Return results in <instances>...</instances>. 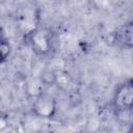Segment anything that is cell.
Instances as JSON below:
<instances>
[{
  "label": "cell",
  "instance_id": "4",
  "mask_svg": "<svg viewBox=\"0 0 133 133\" xmlns=\"http://www.w3.org/2000/svg\"><path fill=\"white\" fill-rule=\"evenodd\" d=\"M17 17L19 28L25 37L38 28V15L34 9L22 8Z\"/></svg>",
  "mask_w": 133,
  "mask_h": 133
},
{
  "label": "cell",
  "instance_id": "8",
  "mask_svg": "<svg viewBox=\"0 0 133 133\" xmlns=\"http://www.w3.org/2000/svg\"><path fill=\"white\" fill-rule=\"evenodd\" d=\"M131 128H132V129H133V126H132V127H131Z\"/></svg>",
  "mask_w": 133,
  "mask_h": 133
},
{
  "label": "cell",
  "instance_id": "6",
  "mask_svg": "<svg viewBox=\"0 0 133 133\" xmlns=\"http://www.w3.org/2000/svg\"><path fill=\"white\" fill-rule=\"evenodd\" d=\"M0 50H1V57H2V62L5 61V59L8 57L9 53H10V46L9 43L7 41H5L4 38H2L1 41V45H0Z\"/></svg>",
  "mask_w": 133,
  "mask_h": 133
},
{
  "label": "cell",
  "instance_id": "2",
  "mask_svg": "<svg viewBox=\"0 0 133 133\" xmlns=\"http://www.w3.org/2000/svg\"><path fill=\"white\" fill-rule=\"evenodd\" d=\"M32 111L38 117L50 118L56 112V100L47 92H39L32 104Z\"/></svg>",
  "mask_w": 133,
  "mask_h": 133
},
{
  "label": "cell",
  "instance_id": "5",
  "mask_svg": "<svg viewBox=\"0 0 133 133\" xmlns=\"http://www.w3.org/2000/svg\"><path fill=\"white\" fill-rule=\"evenodd\" d=\"M113 41L125 48H133V21L119 26L113 33Z\"/></svg>",
  "mask_w": 133,
  "mask_h": 133
},
{
  "label": "cell",
  "instance_id": "9",
  "mask_svg": "<svg viewBox=\"0 0 133 133\" xmlns=\"http://www.w3.org/2000/svg\"><path fill=\"white\" fill-rule=\"evenodd\" d=\"M132 110H133V109H132Z\"/></svg>",
  "mask_w": 133,
  "mask_h": 133
},
{
  "label": "cell",
  "instance_id": "7",
  "mask_svg": "<svg viewBox=\"0 0 133 133\" xmlns=\"http://www.w3.org/2000/svg\"><path fill=\"white\" fill-rule=\"evenodd\" d=\"M128 133H133V129H132V128H131V129H130V130H129V131H128Z\"/></svg>",
  "mask_w": 133,
  "mask_h": 133
},
{
  "label": "cell",
  "instance_id": "3",
  "mask_svg": "<svg viewBox=\"0 0 133 133\" xmlns=\"http://www.w3.org/2000/svg\"><path fill=\"white\" fill-rule=\"evenodd\" d=\"M32 50L38 55H46L51 49V34L45 28H37L25 37Z\"/></svg>",
  "mask_w": 133,
  "mask_h": 133
},
{
  "label": "cell",
  "instance_id": "1",
  "mask_svg": "<svg viewBox=\"0 0 133 133\" xmlns=\"http://www.w3.org/2000/svg\"><path fill=\"white\" fill-rule=\"evenodd\" d=\"M113 108L116 113L133 109V78L119 84L113 96Z\"/></svg>",
  "mask_w": 133,
  "mask_h": 133
}]
</instances>
